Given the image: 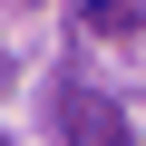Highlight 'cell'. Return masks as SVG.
Instances as JSON below:
<instances>
[{"mask_svg": "<svg viewBox=\"0 0 146 146\" xmlns=\"http://www.w3.org/2000/svg\"><path fill=\"white\" fill-rule=\"evenodd\" d=\"M58 146H127V117L107 98H88V88H68L58 98Z\"/></svg>", "mask_w": 146, "mask_h": 146, "instance_id": "6da1fadb", "label": "cell"}]
</instances>
